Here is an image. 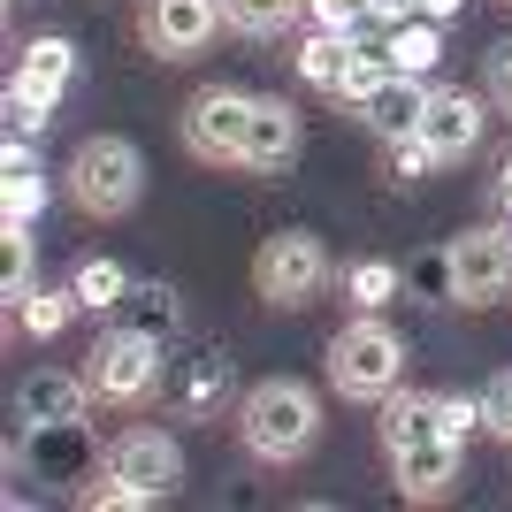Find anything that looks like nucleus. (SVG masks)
I'll list each match as a JSON object with an SVG mask.
<instances>
[{"mask_svg":"<svg viewBox=\"0 0 512 512\" xmlns=\"http://www.w3.org/2000/svg\"><path fill=\"white\" fill-rule=\"evenodd\" d=\"M490 92H497V107L512 115V46H490Z\"/></svg>","mask_w":512,"mask_h":512,"instance_id":"33","label":"nucleus"},{"mask_svg":"<svg viewBox=\"0 0 512 512\" xmlns=\"http://www.w3.org/2000/svg\"><path fill=\"white\" fill-rule=\"evenodd\" d=\"M237 444L253 451V459H268V467L306 459V451L321 444V398L306 383H291V375L253 383L245 398H237Z\"/></svg>","mask_w":512,"mask_h":512,"instance_id":"1","label":"nucleus"},{"mask_svg":"<svg viewBox=\"0 0 512 512\" xmlns=\"http://www.w3.org/2000/svg\"><path fill=\"white\" fill-rule=\"evenodd\" d=\"M344 283H352V299H360L367 314H375V306H383V299H398V283H406V276H398L390 260H360V268H352V276H344Z\"/></svg>","mask_w":512,"mask_h":512,"instance_id":"27","label":"nucleus"},{"mask_svg":"<svg viewBox=\"0 0 512 512\" xmlns=\"http://www.w3.org/2000/svg\"><path fill=\"white\" fill-rule=\"evenodd\" d=\"M436 54H444V39H436V16H406V23H390V69H406V77H428V69H436Z\"/></svg>","mask_w":512,"mask_h":512,"instance_id":"20","label":"nucleus"},{"mask_svg":"<svg viewBox=\"0 0 512 512\" xmlns=\"http://www.w3.org/2000/svg\"><path fill=\"white\" fill-rule=\"evenodd\" d=\"M85 406H92V383H85V375H62V367H39V375L16 390L23 428H46V436L77 428V421H85Z\"/></svg>","mask_w":512,"mask_h":512,"instance_id":"9","label":"nucleus"},{"mask_svg":"<svg viewBox=\"0 0 512 512\" xmlns=\"http://www.w3.org/2000/svg\"><path fill=\"white\" fill-rule=\"evenodd\" d=\"M214 23H222V0H153L146 39H153V54L184 62V54H199V46L214 39Z\"/></svg>","mask_w":512,"mask_h":512,"instance_id":"13","label":"nucleus"},{"mask_svg":"<svg viewBox=\"0 0 512 512\" xmlns=\"http://www.w3.org/2000/svg\"><path fill=\"white\" fill-rule=\"evenodd\" d=\"M161 367H169V344L146 337L138 321H123V329H107V337L92 344L85 383H92L100 406H146L153 390H161Z\"/></svg>","mask_w":512,"mask_h":512,"instance_id":"4","label":"nucleus"},{"mask_svg":"<svg viewBox=\"0 0 512 512\" xmlns=\"http://www.w3.org/2000/svg\"><path fill=\"white\" fill-rule=\"evenodd\" d=\"M406 283H421V299H451V253L413 260V276H406Z\"/></svg>","mask_w":512,"mask_h":512,"instance_id":"31","label":"nucleus"},{"mask_svg":"<svg viewBox=\"0 0 512 512\" xmlns=\"http://www.w3.org/2000/svg\"><path fill=\"white\" fill-rule=\"evenodd\" d=\"M130 321H138V329H146V337H161V344H169L176 337V321H184V306H176V291H169V283H130Z\"/></svg>","mask_w":512,"mask_h":512,"instance_id":"23","label":"nucleus"},{"mask_svg":"<svg viewBox=\"0 0 512 512\" xmlns=\"http://www.w3.org/2000/svg\"><path fill=\"white\" fill-rule=\"evenodd\" d=\"M245 130H253V92L214 85L184 107V146L199 161H245Z\"/></svg>","mask_w":512,"mask_h":512,"instance_id":"8","label":"nucleus"},{"mask_svg":"<svg viewBox=\"0 0 512 512\" xmlns=\"http://www.w3.org/2000/svg\"><path fill=\"white\" fill-rule=\"evenodd\" d=\"M459 8H467V0H413V16H436V23H451Z\"/></svg>","mask_w":512,"mask_h":512,"instance_id":"34","label":"nucleus"},{"mask_svg":"<svg viewBox=\"0 0 512 512\" xmlns=\"http://www.w3.org/2000/svg\"><path fill=\"white\" fill-rule=\"evenodd\" d=\"M482 428H490V436H505V444H512V367H505V375H490V383H482Z\"/></svg>","mask_w":512,"mask_h":512,"instance_id":"28","label":"nucleus"},{"mask_svg":"<svg viewBox=\"0 0 512 512\" xmlns=\"http://www.w3.org/2000/svg\"><path fill=\"white\" fill-rule=\"evenodd\" d=\"M352 46L360 39H337V31H314V39L299 46V77L314 92H344V69H352Z\"/></svg>","mask_w":512,"mask_h":512,"instance_id":"19","label":"nucleus"},{"mask_svg":"<svg viewBox=\"0 0 512 512\" xmlns=\"http://www.w3.org/2000/svg\"><path fill=\"white\" fill-rule=\"evenodd\" d=\"M421 107H428V85L398 69V77H383V85L360 100V115H367V130H375V138H413Z\"/></svg>","mask_w":512,"mask_h":512,"instance_id":"15","label":"nucleus"},{"mask_svg":"<svg viewBox=\"0 0 512 512\" xmlns=\"http://www.w3.org/2000/svg\"><path fill=\"white\" fill-rule=\"evenodd\" d=\"M69 77H77V46H69V39H31V46H23V62H16V77H8V85L54 107V100L69 92Z\"/></svg>","mask_w":512,"mask_h":512,"instance_id":"16","label":"nucleus"},{"mask_svg":"<svg viewBox=\"0 0 512 512\" xmlns=\"http://www.w3.org/2000/svg\"><path fill=\"white\" fill-rule=\"evenodd\" d=\"M39 130H46V100L8 85V138H39Z\"/></svg>","mask_w":512,"mask_h":512,"instance_id":"30","label":"nucleus"},{"mask_svg":"<svg viewBox=\"0 0 512 512\" xmlns=\"http://www.w3.org/2000/svg\"><path fill=\"white\" fill-rule=\"evenodd\" d=\"M107 474H115L138 505H161V497H176V482H184V451H176V436H161V428H123V436L107 444Z\"/></svg>","mask_w":512,"mask_h":512,"instance_id":"6","label":"nucleus"},{"mask_svg":"<svg viewBox=\"0 0 512 512\" xmlns=\"http://www.w3.org/2000/svg\"><path fill=\"white\" fill-rule=\"evenodd\" d=\"M413 138H421L436 161H467L474 138H482V100H474V92H428Z\"/></svg>","mask_w":512,"mask_h":512,"instance_id":"10","label":"nucleus"},{"mask_svg":"<svg viewBox=\"0 0 512 512\" xmlns=\"http://www.w3.org/2000/svg\"><path fill=\"white\" fill-rule=\"evenodd\" d=\"M398 375H406V337H398V329H383L375 314L344 321L337 337H329V383H337V398L383 406L390 390H398Z\"/></svg>","mask_w":512,"mask_h":512,"instance_id":"2","label":"nucleus"},{"mask_svg":"<svg viewBox=\"0 0 512 512\" xmlns=\"http://www.w3.org/2000/svg\"><path fill=\"white\" fill-rule=\"evenodd\" d=\"M321 283H329V253H321L314 230H276L253 253V291L268 306H283V314H291V306H314Z\"/></svg>","mask_w":512,"mask_h":512,"instance_id":"5","label":"nucleus"},{"mask_svg":"<svg viewBox=\"0 0 512 512\" xmlns=\"http://www.w3.org/2000/svg\"><path fill=\"white\" fill-rule=\"evenodd\" d=\"M69 291H77V306H85V314H115V306L130 299V276L115 268V260H77Z\"/></svg>","mask_w":512,"mask_h":512,"instance_id":"21","label":"nucleus"},{"mask_svg":"<svg viewBox=\"0 0 512 512\" xmlns=\"http://www.w3.org/2000/svg\"><path fill=\"white\" fill-rule=\"evenodd\" d=\"M69 192H77V207H85V214L115 222V214H130V207H138V192H146V161H138L130 138L100 130V138H85V146L69 153Z\"/></svg>","mask_w":512,"mask_h":512,"instance_id":"3","label":"nucleus"},{"mask_svg":"<svg viewBox=\"0 0 512 512\" xmlns=\"http://www.w3.org/2000/svg\"><path fill=\"white\" fill-rule=\"evenodd\" d=\"M390 161H398V176H421V169H436V153H428L421 138H390Z\"/></svg>","mask_w":512,"mask_h":512,"instance_id":"32","label":"nucleus"},{"mask_svg":"<svg viewBox=\"0 0 512 512\" xmlns=\"http://www.w3.org/2000/svg\"><path fill=\"white\" fill-rule=\"evenodd\" d=\"M314 8V31H337V39H360L375 23V0H306Z\"/></svg>","mask_w":512,"mask_h":512,"instance_id":"26","label":"nucleus"},{"mask_svg":"<svg viewBox=\"0 0 512 512\" xmlns=\"http://www.w3.org/2000/svg\"><path fill=\"white\" fill-rule=\"evenodd\" d=\"M436 421H444L451 444H467L474 428H482V398H436Z\"/></svg>","mask_w":512,"mask_h":512,"instance_id":"29","label":"nucleus"},{"mask_svg":"<svg viewBox=\"0 0 512 512\" xmlns=\"http://www.w3.org/2000/svg\"><path fill=\"white\" fill-rule=\"evenodd\" d=\"M299 8H306V0H222V23L245 31V39H276V31H291Z\"/></svg>","mask_w":512,"mask_h":512,"instance_id":"22","label":"nucleus"},{"mask_svg":"<svg viewBox=\"0 0 512 512\" xmlns=\"http://www.w3.org/2000/svg\"><path fill=\"white\" fill-rule=\"evenodd\" d=\"M16 314H23V329H31V337H62L69 314H85V306H77V291H31Z\"/></svg>","mask_w":512,"mask_h":512,"instance_id":"25","label":"nucleus"},{"mask_svg":"<svg viewBox=\"0 0 512 512\" xmlns=\"http://www.w3.org/2000/svg\"><path fill=\"white\" fill-rule=\"evenodd\" d=\"M161 398H169L176 413L207 421V413L230 398V360H222V352H176V360L161 367Z\"/></svg>","mask_w":512,"mask_h":512,"instance_id":"11","label":"nucleus"},{"mask_svg":"<svg viewBox=\"0 0 512 512\" xmlns=\"http://www.w3.org/2000/svg\"><path fill=\"white\" fill-rule=\"evenodd\" d=\"M497 207L512 214V161H505V169H497Z\"/></svg>","mask_w":512,"mask_h":512,"instance_id":"35","label":"nucleus"},{"mask_svg":"<svg viewBox=\"0 0 512 512\" xmlns=\"http://www.w3.org/2000/svg\"><path fill=\"white\" fill-rule=\"evenodd\" d=\"M0 291H8V306L31 299V222H8V237H0Z\"/></svg>","mask_w":512,"mask_h":512,"instance_id":"24","label":"nucleus"},{"mask_svg":"<svg viewBox=\"0 0 512 512\" xmlns=\"http://www.w3.org/2000/svg\"><path fill=\"white\" fill-rule=\"evenodd\" d=\"M428 436H444V421H436V398H406V390H390V398H383V451L428 444Z\"/></svg>","mask_w":512,"mask_h":512,"instance_id":"18","label":"nucleus"},{"mask_svg":"<svg viewBox=\"0 0 512 512\" xmlns=\"http://www.w3.org/2000/svg\"><path fill=\"white\" fill-rule=\"evenodd\" d=\"M291 153H299V107L291 100H253V130H245V161H237V169L276 176V169H291Z\"/></svg>","mask_w":512,"mask_h":512,"instance_id":"14","label":"nucleus"},{"mask_svg":"<svg viewBox=\"0 0 512 512\" xmlns=\"http://www.w3.org/2000/svg\"><path fill=\"white\" fill-rule=\"evenodd\" d=\"M451 253V299L459 306H497L512 291V237L505 230H467L444 245Z\"/></svg>","mask_w":512,"mask_h":512,"instance_id":"7","label":"nucleus"},{"mask_svg":"<svg viewBox=\"0 0 512 512\" xmlns=\"http://www.w3.org/2000/svg\"><path fill=\"white\" fill-rule=\"evenodd\" d=\"M0 207H8V222H31V214L46 207V169H39V153H31V138H8V161H0Z\"/></svg>","mask_w":512,"mask_h":512,"instance_id":"17","label":"nucleus"},{"mask_svg":"<svg viewBox=\"0 0 512 512\" xmlns=\"http://www.w3.org/2000/svg\"><path fill=\"white\" fill-rule=\"evenodd\" d=\"M390 467H398V497H413V505H436V497H451V482H459V467H467V444L428 436V444L390 451Z\"/></svg>","mask_w":512,"mask_h":512,"instance_id":"12","label":"nucleus"}]
</instances>
